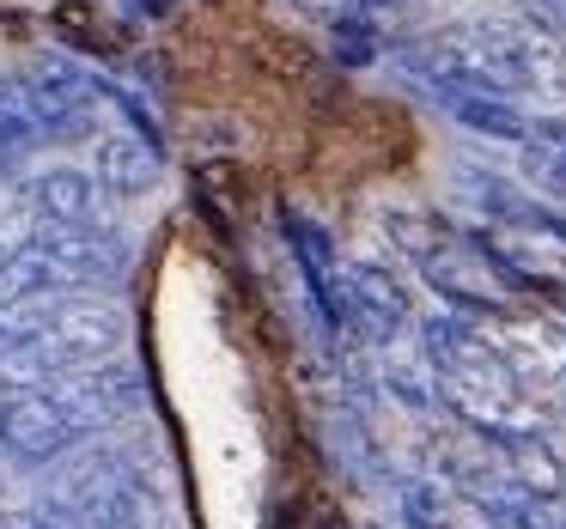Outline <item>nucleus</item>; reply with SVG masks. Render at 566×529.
<instances>
[{
	"mask_svg": "<svg viewBox=\"0 0 566 529\" xmlns=\"http://www.w3.org/2000/svg\"><path fill=\"white\" fill-rule=\"evenodd\" d=\"M524 165L542 195L566 201V123H536V140L524 147Z\"/></svg>",
	"mask_w": 566,
	"mask_h": 529,
	"instance_id": "16",
	"label": "nucleus"
},
{
	"mask_svg": "<svg viewBox=\"0 0 566 529\" xmlns=\"http://www.w3.org/2000/svg\"><path fill=\"white\" fill-rule=\"evenodd\" d=\"M415 322L402 281L384 262H342V335L359 347H396Z\"/></svg>",
	"mask_w": 566,
	"mask_h": 529,
	"instance_id": "7",
	"label": "nucleus"
},
{
	"mask_svg": "<svg viewBox=\"0 0 566 529\" xmlns=\"http://www.w3.org/2000/svg\"><path fill=\"white\" fill-rule=\"evenodd\" d=\"M517 13L542 19L548 31H560V38H566V0H517Z\"/></svg>",
	"mask_w": 566,
	"mask_h": 529,
	"instance_id": "20",
	"label": "nucleus"
},
{
	"mask_svg": "<svg viewBox=\"0 0 566 529\" xmlns=\"http://www.w3.org/2000/svg\"><path fill=\"white\" fill-rule=\"evenodd\" d=\"M159 159H165V147L147 135V128L128 123L123 110H116V123H104L98 135H92V177L104 183L111 201H140L147 195V189L159 183Z\"/></svg>",
	"mask_w": 566,
	"mask_h": 529,
	"instance_id": "8",
	"label": "nucleus"
},
{
	"mask_svg": "<svg viewBox=\"0 0 566 529\" xmlns=\"http://www.w3.org/2000/svg\"><path fill=\"white\" fill-rule=\"evenodd\" d=\"M439 104L463 128H475V135H488V140H505V147H530V140H536V123H542V116H530L517 98H488V92H444Z\"/></svg>",
	"mask_w": 566,
	"mask_h": 529,
	"instance_id": "12",
	"label": "nucleus"
},
{
	"mask_svg": "<svg viewBox=\"0 0 566 529\" xmlns=\"http://www.w3.org/2000/svg\"><path fill=\"white\" fill-rule=\"evenodd\" d=\"M524 529H566V499H542Z\"/></svg>",
	"mask_w": 566,
	"mask_h": 529,
	"instance_id": "21",
	"label": "nucleus"
},
{
	"mask_svg": "<svg viewBox=\"0 0 566 529\" xmlns=\"http://www.w3.org/2000/svg\"><path fill=\"white\" fill-rule=\"evenodd\" d=\"M128 317L104 293H62L25 310H0V390H50L67 371L123 353Z\"/></svg>",
	"mask_w": 566,
	"mask_h": 529,
	"instance_id": "2",
	"label": "nucleus"
},
{
	"mask_svg": "<svg viewBox=\"0 0 566 529\" xmlns=\"http://www.w3.org/2000/svg\"><path fill=\"white\" fill-rule=\"evenodd\" d=\"M25 80L31 116H38L43 140H92L104 128V110H111V86L92 80L86 67L62 62V55H43V62L19 67Z\"/></svg>",
	"mask_w": 566,
	"mask_h": 529,
	"instance_id": "5",
	"label": "nucleus"
},
{
	"mask_svg": "<svg viewBox=\"0 0 566 529\" xmlns=\"http://www.w3.org/2000/svg\"><path fill=\"white\" fill-rule=\"evenodd\" d=\"M0 529H74V523L43 499V505H25V511H0Z\"/></svg>",
	"mask_w": 566,
	"mask_h": 529,
	"instance_id": "17",
	"label": "nucleus"
},
{
	"mask_svg": "<svg viewBox=\"0 0 566 529\" xmlns=\"http://www.w3.org/2000/svg\"><path fill=\"white\" fill-rule=\"evenodd\" d=\"M305 19H317V25H342L347 13H359V0H293Z\"/></svg>",
	"mask_w": 566,
	"mask_h": 529,
	"instance_id": "19",
	"label": "nucleus"
},
{
	"mask_svg": "<svg viewBox=\"0 0 566 529\" xmlns=\"http://www.w3.org/2000/svg\"><path fill=\"white\" fill-rule=\"evenodd\" d=\"M390 237H396V250L420 268V281H427L451 310H463V317H481V322L512 317V310L524 305V293H530V281L500 256V250L451 232L439 213H420V208L390 213Z\"/></svg>",
	"mask_w": 566,
	"mask_h": 529,
	"instance_id": "3",
	"label": "nucleus"
},
{
	"mask_svg": "<svg viewBox=\"0 0 566 529\" xmlns=\"http://www.w3.org/2000/svg\"><path fill=\"white\" fill-rule=\"evenodd\" d=\"M384 353H390V359H384V383H390L396 402L415 408V414L444 408V402H439V371H432V359L420 353V347H415V353H396V347H384Z\"/></svg>",
	"mask_w": 566,
	"mask_h": 529,
	"instance_id": "15",
	"label": "nucleus"
},
{
	"mask_svg": "<svg viewBox=\"0 0 566 529\" xmlns=\"http://www.w3.org/2000/svg\"><path fill=\"white\" fill-rule=\"evenodd\" d=\"M420 353L439 371V402L469 432H481V438H524V432L548 426L524 371L512 366V353L493 341V329L481 317H463V310L427 317L420 322Z\"/></svg>",
	"mask_w": 566,
	"mask_h": 529,
	"instance_id": "1",
	"label": "nucleus"
},
{
	"mask_svg": "<svg viewBox=\"0 0 566 529\" xmlns=\"http://www.w3.org/2000/svg\"><path fill=\"white\" fill-rule=\"evenodd\" d=\"M62 293H74V286H67L62 262L43 250L38 232L0 262V310H25V305H43V298H62Z\"/></svg>",
	"mask_w": 566,
	"mask_h": 529,
	"instance_id": "11",
	"label": "nucleus"
},
{
	"mask_svg": "<svg viewBox=\"0 0 566 529\" xmlns=\"http://www.w3.org/2000/svg\"><path fill=\"white\" fill-rule=\"evenodd\" d=\"M86 420L67 408V395L55 390H19L0 414V451L13 456L19 468H50V463H67L74 451H86Z\"/></svg>",
	"mask_w": 566,
	"mask_h": 529,
	"instance_id": "6",
	"label": "nucleus"
},
{
	"mask_svg": "<svg viewBox=\"0 0 566 529\" xmlns=\"http://www.w3.org/2000/svg\"><path fill=\"white\" fill-rule=\"evenodd\" d=\"M50 505L67 517L74 529H153L159 499L147 487V468L116 444L98 451H74L55 475Z\"/></svg>",
	"mask_w": 566,
	"mask_h": 529,
	"instance_id": "4",
	"label": "nucleus"
},
{
	"mask_svg": "<svg viewBox=\"0 0 566 529\" xmlns=\"http://www.w3.org/2000/svg\"><path fill=\"white\" fill-rule=\"evenodd\" d=\"M50 147L31 116V98H25V80L19 74H0V183H13L19 171L31 165V152Z\"/></svg>",
	"mask_w": 566,
	"mask_h": 529,
	"instance_id": "14",
	"label": "nucleus"
},
{
	"mask_svg": "<svg viewBox=\"0 0 566 529\" xmlns=\"http://www.w3.org/2000/svg\"><path fill=\"white\" fill-rule=\"evenodd\" d=\"M415 7H420V0H359V13H366V19H371V25H378V31H384V38H390V31H396V25H402V19H408V13H415Z\"/></svg>",
	"mask_w": 566,
	"mask_h": 529,
	"instance_id": "18",
	"label": "nucleus"
},
{
	"mask_svg": "<svg viewBox=\"0 0 566 529\" xmlns=\"http://www.w3.org/2000/svg\"><path fill=\"white\" fill-rule=\"evenodd\" d=\"M55 390H62V395H67V408H74V414L86 420L92 438H104L111 426L135 420V414H140V402H147V390H140V371L128 366V359H104V366L67 371V378H55Z\"/></svg>",
	"mask_w": 566,
	"mask_h": 529,
	"instance_id": "9",
	"label": "nucleus"
},
{
	"mask_svg": "<svg viewBox=\"0 0 566 529\" xmlns=\"http://www.w3.org/2000/svg\"><path fill=\"white\" fill-rule=\"evenodd\" d=\"M500 451L505 475L530 493V499H566V463L542 432H524V438H488Z\"/></svg>",
	"mask_w": 566,
	"mask_h": 529,
	"instance_id": "13",
	"label": "nucleus"
},
{
	"mask_svg": "<svg viewBox=\"0 0 566 529\" xmlns=\"http://www.w3.org/2000/svg\"><path fill=\"white\" fill-rule=\"evenodd\" d=\"M7 402H13V395H7V390H0V414H7Z\"/></svg>",
	"mask_w": 566,
	"mask_h": 529,
	"instance_id": "22",
	"label": "nucleus"
},
{
	"mask_svg": "<svg viewBox=\"0 0 566 529\" xmlns=\"http://www.w3.org/2000/svg\"><path fill=\"white\" fill-rule=\"evenodd\" d=\"M19 201L38 225H98L104 183L80 165H50V171H31L19 183Z\"/></svg>",
	"mask_w": 566,
	"mask_h": 529,
	"instance_id": "10",
	"label": "nucleus"
}]
</instances>
